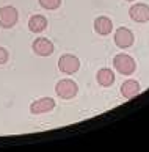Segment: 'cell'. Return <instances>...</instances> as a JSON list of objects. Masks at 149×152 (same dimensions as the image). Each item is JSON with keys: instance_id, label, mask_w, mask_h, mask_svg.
<instances>
[{"instance_id": "cell-7", "label": "cell", "mask_w": 149, "mask_h": 152, "mask_svg": "<svg viewBox=\"0 0 149 152\" xmlns=\"http://www.w3.org/2000/svg\"><path fill=\"white\" fill-rule=\"evenodd\" d=\"M54 107H55V100L52 97H43V99L35 100L30 105V111L33 115H43V113H47V111L54 110Z\"/></svg>"}, {"instance_id": "cell-11", "label": "cell", "mask_w": 149, "mask_h": 152, "mask_svg": "<svg viewBox=\"0 0 149 152\" xmlns=\"http://www.w3.org/2000/svg\"><path fill=\"white\" fill-rule=\"evenodd\" d=\"M46 27H47V19L43 14H35L28 20V28L33 33H41L46 30Z\"/></svg>"}, {"instance_id": "cell-12", "label": "cell", "mask_w": 149, "mask_h": 152, "mask_svg": "<svg viewBox=\"0 0 149 152\" xmlns=\"http://www.w3.org/2000/svg\"><path fill=\"white\" fill-rule=\"evenodd\" d=\"M97 83H99L101 86H112L113 82H115V74L112 69H108V67H104V69H101L97 72Z\"/></svg>"}, {"instance_id": "cell-9", "label": "cell", "mask_w": 149, "mask_h": 152, "mask_svg": "<svg viewBox=\"0 0 149 152\" xmlns=\"http://www.w3.org/2000/svg\"><path fill=\"white\" fill-rule=\"evenodd\" d=\"M94 30L97 35H102V36L110 35L113 30V24L107 16H101V18H96V20H94Z\"/></svg>"}, {"instance_id": "cell-10", "label": "cell", "mask_w": 149, "mask_h": 152, "mask_svg": "<svg viewBox=\"0 0 149 152\" xmlns=\"http://www.w3.org/2000/svg\"><path fill=\"white\" fill-rule=\"evenodd\" d=\"M141 91V86L137 80H126L123 85H121V94L124 96L126 99H130V97H135L137 94Z\"/></svg>"}, {"instance_id": "cell-13", "label": "cell", "mask_w": 149, "mask_h": 152, "mask_svg": "<svg viewBox=\"0 0 149 152\" xmlns=\"http://www.w3.org/2000/svg\"><path fill=\"white\" fill-rule=\"evenodd\" d=\"M39 5L44 10H57L61 5V0H39Z\"/></svg>"}, {"instance_id": "cell-1", "label": "cell", "mask_w": 149, "mask_h": 152, "mask_svg": "<svg viewBox=\"0 0 149 152\" xmlns=\"http://www.w3.org/2000/svg\"><path fill=\"white\" fill-rule=\"evenodd\" d=\"M113 64L116 67V71L123 75H130V74H134L135 69H137L135 60L132 57H129V55H126V53H118L113 60Z\"/></svg>"}, {"instance_id": "cell-5", "label": "cell", "mask_w": 149, "mask_h": 152, "mask_svg": "<svg viewBox=\"0 0 149 152\" xmlns=\"http://www.w3.org/2000/svg\"><path fill=\"white\" fill-rule=\"evenodd\" d=\"M134 33H132L129 28H126V27H121V28H118L115 31V44H116L118 47L121 49H127L130 47L132 44H134Z\"/></svg>"}, {"instance_id": "cell-15", "label": "cell", "mask_w": 149, "mask_h": 152, "mask_svg": "<svg viewBox=\"0 0 149 152\" xmlns=\"http://www.w3.org/2000/svg\"><path fill=\"white\" fill-rule=\"evenodd\" d=\"M127 2H134V0H127Z\"/></svg>"}, {"instance_id": "cell-8", "label": "cell", "mask_w": 149, "mask_h": 152, "mask_svg": "<svg viewBox=\"0 0 149 152\" xmlns=\"http://www.w3.org/2000/svg\"><path fill=\"white\" fill-rule=\"evenodd\" d=\"M129 16L135 22H148L149 20V7L146 3H138L134 5L129 10Z\"/></svg>"}, {"instance_id": "cell-14", "label": "cell", "mask_w": 149, "mask_h": 152, "mask_svg": "<svg viewBox=\"0 0 149 152\" xmlns=\"http://www.w3.org/2000/svg\"><path fill=\"white\" fill-rule=\"evenodd\" d=\"M7 61H8V52H7V49L0 47V64H5Z\"/></svg>"}, {"instance_id": "cell-6", "label": "cell", "mask_w": 149, "mask_h": 152, "mask_svg": "<svg viewBox=\"0 0 149 152\" xmlns=\"http://www.w3.org/2000/svg\"><path fill=\"white\" fill-rule=\"evenodd\" d=\"M33 52L39 57H49V55L54 53V44L49 41L47 38H38L33 41Z\"/></svg>"}, {"instance_id": "cell-2", "label": "cell", "mask_w": 149, "mask_h": 152, "mask_svg": "<svg viewBox=\"0 0 149 152\" xmlns=\"http://www.w3.org/2000/svg\"><path fill=\"white\" fill-rule=\"evenodd\" d=\"M79 91L77 83L71 80V78H65V80H60L55 86V93L57 96H60L61 99H72L76 97V94Z\"/></svg>"}, {"instance_id": "cell-3", "label": "cell", "mask_w": 149, "mask_h": 152, "mask_svg": "<svg viewBox=\"0 0 149 152\" xmlns=\"http://www.w3.org/2000/svg\"><path fill=\"white\" fill-rule=\"evenodd\" d=\"M58 67L63 74H74V72L79 71L80 67V61L76 55H71V53H66V55H61L60 60H58Z\"/></svg>"}, {"instance_id": "cell-4", "label": "cell", "mask_w": 149, "mask_h": 152, "mask_svg": "<svg viewBox=\"0 0 149 152\" xmlns=\"http://www.w3.org/2000/svg\"><path fill=\"white\" fill-rule=\"evenodd\" d=\"M18 10L14 7H3L0 8V27L3 28H11L18 22Z\"/></svg>"}]
</instances>
